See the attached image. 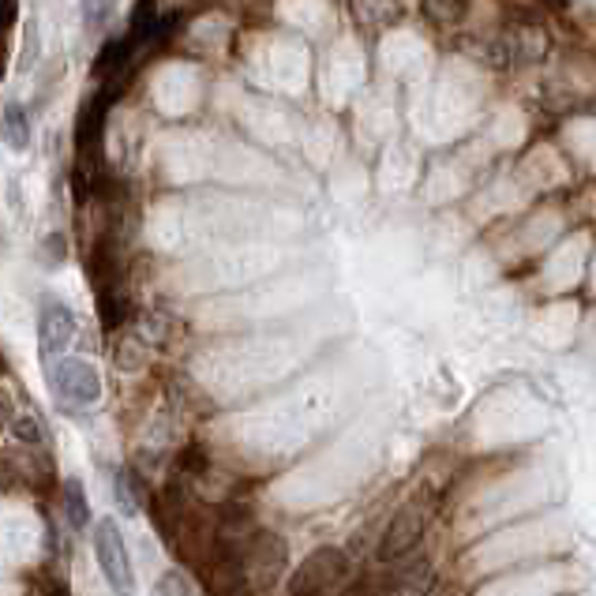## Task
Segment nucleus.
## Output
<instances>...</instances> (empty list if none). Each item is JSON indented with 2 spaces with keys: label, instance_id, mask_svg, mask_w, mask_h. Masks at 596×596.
Segmentation results:
<instances>
[{
  "label": "nucleus",
  "instance_id": "obj_2",
  "mask_svg": "<svg viewBox=\"0 0 596 596\" xmlns=\"http://www.w3.org/2000/svg\"><path fill=\"white\" fill-rule=\"evenodd\" d=\"M244 593H270L289 571V547L278 533H255L244 547Z\"/></svg>",
  "mask_w": 596,
  "mask_h": 596
},
{
  "label": "nucleus",
  "instance_id": "obj_1",
  "mask_svg": "<svg viewBox=\"0 0 596 596\" xmlns=\"http://www.w3.org/2000/svg\"><path fill=\"white\" fill-rule=\"evenodd\" d=\"M435 518V499L428 496H413L409 503H402L394 510L391 525L383 529V541L375 547V555H380V563H402L409 560V555L421 547L424 533H428Z\"/></svg>",
  "mask_w": 596,
  "mask_h": 596
},
{
  "label": "nucleus",
  "instance_id": "obj_8",
  "mask_svg": "<svg viewBox=\"0 0 596 596\" xmlns=\"http://www.w3.org/2000/svg\"><path fill=\"white\" fill-rule=\"evenodd\" d=\"M113 499H117V510L125 518H136L139 507L147 503V485L136 477L131 469H117V477H113Z\"/></svg>",
  "mask_w": 596,
  "mask_h": 596
},
{
  "label": "nucleus",
  "instance_id": "obj_16",
  "mask_svg": "<svg viewBox=\"0 0 596 596\" xmlns=\"http://www.w3.org/2000/svg\"><path fill=\"white\" fill-rule=\"evenodd\" d=\"M12 402H8V394L0 391V428H4V424H12Z\"/></svg>",
  "mask_w": 596,
  "mask_h": 596
},
{
  "label": "nucleus",
  "instance_id": "obj_12",
  "mask_svg": "<svg viewBox=\"0 0 596 596\" xmlns=\"http://www.w3.org/2000/svg\"><path fill=\"white\" fill-rule=\"evenodd\" d=\"M424 12H428V19H435V23L450 26L469 15V0H424Z\"/></svg>",
  "mask_w": 596,
  "mask_h": 596
},
{
  "label": "nucleus",
  "instance_id": "obj_5",
  "mask_svg": "<svg viewBox=\"0 0 596 596\" xmlns=\"http://www.w3.org/2000/svg\"><path fill=\"white\" fill-rule=\"evenodd\" d=\"M345 578H349V560L342 547H316L305 560V566L292 574L289 596H330L334 585H342Z\"/></svg>",
  "mask_w": 596,
  "mask_h": 596
},
{
  "label": "nucleus",
  "instance_id": "obj_15",
  "mask_svg": "<svg viewBox=\"0 0 596 596\" xmlns=\"http://www.w3.org/2000/svg\"><path fill=\"white\" fill-rule=\"evenodd\" d=\"M162 596H188V585L181 574H166L162 578Z\"/></svg>",
  "mask_w": 596,
  "mask_h": 596
},
{
  "label": "nucleus",
  "instance_id": "obj_11",
  "mask_svg": "<svg viewBox=\"0 0 596 596\" xmlns=\"http://www.w3.org/2000/svg\"><path fill=\"white\" fill-rule=\"evenodd\" d=\"M12 435L23 443L26 450H45V428L34 413H15L12 416Z\"/></svg>",
  "mask_w": 596,
  "mask_h": 596
},
{
  "label": "nucleus",
  "instance_id": "obj_17",
  "mask_svg": "<svg viewBox=\"0 0 596 596\" xmlns=\"http://www.w3.org/2000/svg\"><path fill=\"white\" fill-rule=\"evenodd\" d=\"M338 596H372V589H368L364 582H356V585H349L345 593H338Z\"/></svg>",
  "mask_w": 596,
  "mask_h": 596
},
{
  "label": "nucleus",
  "instance_id": "obj_9",
  "mask_svg": "<svg viewBox=\"0 0 596 596\" xmlns=\"http://www.w3.org/2000/svg\"><path fill=\"white\" fill-rule=\"evenodd\" d=\"M61 507H64V518H68L72 533H83L91 522V503H87V491H83V480L79 477H68L61 488Z\"/></svg>",
  "mask_w": 596,
  "mask_h": 596
},
{
  "label": "nucleus",
  "instance_id": "obj_6",
  "mask_svg": "<svg viewBox=\"0 0 596 596\" xmlns=\"http://www.w3.org/2000/svg\"><path fill=\"white\" fill-rule=\"evenodd\" d=\"M75 311L56 297H45L42 308H38V356H42L45 368H53V361H61L64 353L75 342Z\"/></svg>",
  "mask_w": 596,
  "mask_h": 596
},
{
  "label": "nucleus",
  "instance_id": "obj_7",
  "mask_svg": "<svg viewBox=\"0 0 596 596\" xmlns=\"http://www.w3.org/2000/svg\"><path fill=\"white\" fill-rule=\"evenodd\" d=\"M432 585H435L432 560H413L405 571H397V578L380 596H432Z\"/></svg>",
  "mask_w": 596,
  "mask_h": 596
},
{
  "label": "nucleus",
  "instance_id": "obj_10",
  "mask_svg": "<svg viewBox=\"0 0 596 596\" xmlns=\"http://www.w3.org/2000/svg\"><path fill=\"white\" fill-rule=\"evenodd\" d=\"M0 136H4V143L12 150L31 147V120H26V109L19 106V102L4 106V117H0Z\"/></svg>",
  "mask_w": 596,
  "mask_h": 596
},
{
  "label": "nucleus",
  "instance_id": "obj_14",
  "mask_svg": "<svg viewBox=\"0 0 596 596\" xmlns=\"http://www.w3.org/2000/svg\"><path fill=\"white\" fill-rule=\"evenodd\" d=\"M83 15H87V31H98L109 15V4L106 0H83Z\"/></svg>",
  "mask_w": 596,
  "mask_h": 596
},
{
  "label": "nucleus",
  "instance_id": "obj_13",
  "mask_svg": "<svg viewBox=\"0 0 596 596\" xmlns=\"http://www.w3.org/2000/svg\"><path fill=\"white\" fill-rule=\"evenodd\" d=\"M353 12L361 23H391L397 19V4L394 0H353Z\"/></svg>",
  "mask_w": 596,
  "mask_h": 596
},
{
  "label": "nucleus",
  "instance_id": "obj_3",
  "mask_svg": "<svg viewBox=\"0 0 596 596\" xmlns=\"http://www.w3.org/2000/svg\"><path fill=\"white\" fill-rule=\"evenodd\" d=\"M45 375H50L56 402L68 405V409H87L102 397L98 368L91 361H79V356H61L53 368H45Z\"/></svg>",
  "mask_w": 596,
  "mask_h": 596
},
{
  "label": "nucleus",
  "instance_id": "obj_4",
  "mask_svg": "<svg viewBox=\"0 0 596 596\" xmlns=\"http://www.w3.org/2000/svg\"><path fill=\"white\" fill-rule=\"evenodd\" d=\"M94 555H98L102 578L109 582L113 593L117 596L136 593V571H131L128 544H125V536H120V529L113 518H102V522L94 525Z\"/></svg>",
  "mask_w": 596,
  "mask_h": 596
}]
</instances>
